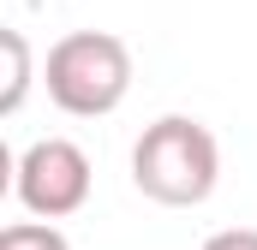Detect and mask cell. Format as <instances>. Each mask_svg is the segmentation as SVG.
I'll use <instances>...</instances> for the list:
<instances>
[{
  "label": "cell",
  "instance_id": "3957f363",
  "mask_svg": "<svg viewBox=\"0 0 257 250\" xmlns=\"http://www.w3.org/2000/svg\"><path fill=\"white\" fill-rule=\"evenodd\" d=\"M12 190L36 220H66V214H78L90 202V155L72 137H36L18 155Z\"/></svg>",
  "mask_w": 257,
  "mask_h": 250
},
{
  "label": "cell",
  "instance_id": "7a4b0ae2",
  "mask_svg": "<svg viewBox=\"0 0 257 250\" xmlns=\"http://www.w3.org/2000/svg\"><path fill=\"white\" fill-rule=\"evenodd\" d=\"M48 102L72 120H102L126 102L132 90V48L108 30H72L48 48L42 60Z\"/></svg>",
  "mask_w": 257,
  "mask_h": 250
},
{
  "label": "cell",
  "instance_id": "277c9868",
  "mask_svg": "<svg viewBox=\"0 0 257 250\" xmlns=\"http://www.w3.org/2000/svg\"><path fill=\"white\" fill-rule=\"evenodd\" d=\"M0 48H6V90H0V114L12 120L30 96V42L24 30H0Z\"/></svg>",
  "mask_w": 257,
  "mask_h": 250
},
{
  "label": "cell",
  "instance_id": "6da1fadb",
  "mask_svg": "<svg viewBox=\"0 0 257 250\" xmlns=\"http://www.w3.org/2000/svg\"><path fill=\"white\" fill-rule=\"evenodd\" d=\"M215 179H221L215 131L203 120H192V114H162L132 143V185L150 202H162V208H197V202H209Z\"/></svg>",
  "mask_w": 257,
  "mask_h": 250
},
{
  "label": "cell",
  "instance_id": "8992f818",
  "mask_svg": "<svg viewBox=\"0 0 257 250\" xmlns=\"http://www.w3.org/2000/svg\"><path fill=\"white\" fill-rule=\"evenodd\" d=\"M203 250H257V226H227V232H209Z\"/></svg>",
  "mask_w": 257,
  "mask_h": 250
},
{
  "label": "cell",
  "instance_id": "5b68a950",
  "mask_svg": "<svg viewBox=\"0 0 257 250\" xmlns=\"http://www.w3.org/2000/svg\"><path fill=\"white\" fill-rule=\"evenodd\" d=\"M0 250H72L54 220H12L0 232Z\"/></svg>",
  "mask_w": 257,
  "mask_h": 250
}]
</instances>
